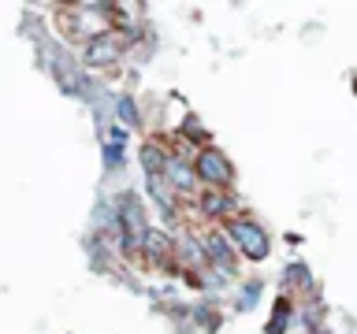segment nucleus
<instances>
[{"mask_svg": "<svg viewBox=\"0 0 357 334\" xmlns=\"http://www.w3.org/2000/svg\"><path fill=\"white\" fill-rule=\"evenodd\" d=\"M290 327V301H279L275 305V312H272V319H268V334H283Z\"/></svg>", "mask_w": 357, "mask_h": 334, "instance_id": "2eb2a0df", "label": "nucleus"}, {"mask_svg": "<svg viewBox=\"0 0 357 334\" xmlns=\"http://www.w3.org/2000/svg\"><path fill=\"white\" fill-rule=\"evenodd\" d=\"M119 60V41L116 33H97V38H89L86 52H82V63L86 67H108Z\"/></svg>", "mask_w": 357, "mask_h": 334, "instance_id": "0eeeda50", "label": "nucleus"}, {"mask_svg": "<svg viewBox=\"0 0 357 334\" xmlns=\"http://www.w3.org/2000/svg\"><path fill=\"white\" fill-rule=\"evenodd\" d=\"M116 212H119L123 234H127V253L142 249V238L149 234V219H145V208H142L138 193H119L116 197Z\"/></svg>", "mask_w": 357, "mask_h": 334, "instance_id": "7ed1b4c3", "label": "nucleus"}, {"mask_svg": "<svg viewBox=\"0 0 357 334\" xmlns=\"http://www.w3.org/2000/svg\"><path fill=\"white\" fill-rule=\"evenodd\" d=\"M149 197H153V205L164 212L167 227H175V219H178V193L167 186L164 175H149Z\"/></svg>", "mask_w": 357, "mask_h": 334, "instance_id": "6e6552de", "label": "nucleus"}, {"mask_svg": "<svg viewBox=\"0 0 357 334\" xmlns=\"http://www.w3.org/2000/svg\"><path fill=\"white\" fill-rule=\"evenodd\" d=\"M183 134H186L190 141H208V130L201 127L197 116H186V119H183Z\"/></svg>", "mask_w": 357, "mask_h": 334, "instance_id": "dca6fc26", "label": "nucleus"}, {"mask_svg": "<svg viewBox=\"0 0 357 334\" xmlns=\"http://www.w3.org/2000/svg\"><path fill=\"white\" fill-rule=\"evenodd\" d=\"M164 164H167V152H164L156 141H145V145H142V167H145V178H149V175H164Z\"/></svg>", "mask_w": 357, "mask_h": 334, "instance_id": "f8f14e48", "label": "nucleus"}, {"mask_svg": "<svg viewBox=\"0 0 357 334\" xmlns=\"http://www.w3.org/2000/svg\"><path fill=\"white\" fill-rule=\"evenodd\" d=\"M194 175H197V182H205L208 189H227L234 182L231 160L220 149H212V145H205V149L194 156Z\"/></svg>", "mask_w": 357, "mask_h": 334, "instance_id": "f03ea898", "label": "nucleus"}, {"mask_svg": "<svg viewBox=\"0 0 357 334\" xmlns=\"http://www.w3.org/2000/svg\"><path fill=\"white\" fill-rule=\"evenodd\" d=\"M142 253L149 256L153 264H164L167 256L175 253V238H172V234H164V230H156V227H149V234L142 238Z\"/></svg>", "mask_w": 357, "mask_h": 334, "instance_id": "9d476101", "label": "nucleus"}, {"mask_svg": "<svg viewBox=\"0 0 357 334\" xmlns=\"http://www.w3.org/2000/svg\"><path fill=\"white\" fill-rule=\"evenodd\" d=\"M49 63H52V78L60 82L63 93H71V97H82V100H86V93H89L86 71H82V67H78V63L71 60V52H67L63 45H56V49H52Z\"/></svg>", "mask_w": 357, "mask_h": 334, "instance_id": "20e7f679", "label": "nucleus"}, {"mask_svg": "<svg viewBox=\"0 0 357 334\" xmlns=\"http://www.w3.org/2000/svg\"><path fill=\"white\" fill-rule=\"evenodd\" d=\"M175 256H178L186 267H205V264H208L205 245H201V238H194L190 230H178V234H175Z\"/></svg>", "mask_w": 357, "mask_h": 334, "instance_id": "1a4fd4ad", "label": "nucleus"}, {"mask_svg": "<svg viewBox=\"0 0 357 334\" xmlns=\"http://www.w3.org/2000/svg\"><path fill=\"white\" fill-rule=\"evenodd\" d=\"M261 289H264L261 278H250V283H242V286H238V297H234V301H238V308L250 312L257 301H261Z\"/></svg>", "mask_w": 357, "mask_h": 334, "instance_id": "4468645a", "label": "nucleus"}, {"mask_svg": "<svg viewBox=\"0 0 357 334\" xmlns=\"http://www.w3.org/2000/svg\"><path fill=\"white\" fill-rule=\"evenodd\" d=\"M201 245H205V256H208V267L212 271H223V275H234V260H238V249L231 245L227 230H208L205 238H201Z\"/></svg>", "mask_w": 357, "mask_h": 334, "instance_id": "39448f33", "label": "nucleus"}, {"mask_svg": "<svg viewBox=\"0 0 357 334\" xmlns=\"http://www.w3.org/2000/svg\"><path fill=\"white\" fill-rule=\"evenodd\" d=\"M105 167L108 171L123 167V141H105Z\"/></svg>", "mask_w": 357, "mask_h": 334, "instance_id": "f3484780", "label": "nucleus"}, {"mask_svg": "<svg viewBox=\"0 0 357 334\" xmlns=\"http://www.w3.org/2000/svg\"><path fill=\"white\" fill-rule=\"evenodd\" d=\"M116 119H119V127H138V122H142L134 97H127V93H119V97H116Z\"/></svg>", "mask_w": 357, "mask_h": 334, "instance_id": "ddd939ff", "label": "nucleus"}, {"mask_svg": "<svg viewBox=\"0 0 357 334\" xmlns=\"http://www.w3.org/2000/svg\"><path fill=\"white\" fill-rule=\"evenodd\" d=\"M294 278H298V286L312 289V283H309V267H305V264H290V267H287V283H294Z\"/></svg>", "mask_w": 357, "mask_h": 334, "instance_id": "a211bd4d", "label": "nucleus"}, {"mask_svg": "<svg viewBox=\"0 0 357 334\" xmlns=\"http://www.w3.org/2000/svg\"><path fill=\"white\" fill-rule=\"evenodd\" d=\"M234 200L231 193H223V189H205L201 193V212H205L208 219H220V216H227V212H234Z\"/></svg>", "mask_w": 357, "mask_h": 334, "instance_id": "9b49d317", "label": "nucleus"}, {"mask_svg": "<svg viewBox=\"0 0 357 334\" xmlns=\"http://www.w3.org/2000/svg\"><path fill=\"white\" fill-rule=\"evenodd\" d=\"M223 230H227L231 245L245 256V260H253V264L268 260V253H272V238H268V230L261 227V223H253V219H231Z\"/></svg>", "mask_w": 357, "mask_h": 334, "instance_id": "f257e3e1", "label": "nucleus"}, {"mask_svg": "<svg viewBox=\"0 0 357 334\" xmlns=\"http://www.w3.org/2000/svg\"><path fill=\"white\" fill-rule=\"evenodd\" d=\"M164 178L175 193H194L197 189V175H194V160L178 152H167V164H164Z\"/></svg>", "mask_w": 357, "mask_h": 334, "instance_id": "423d86ee", "label": "nucleus"}]
</instances>
